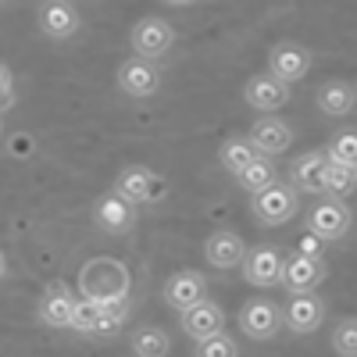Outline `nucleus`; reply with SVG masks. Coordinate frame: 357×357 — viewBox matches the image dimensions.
I'll return each instance as SVG.
<instances>
[{"label":"nucleus","instance_id":"f257e3e1","mask_svg":"<svg viewBox=\"0 0 357 357\" xmlns=\"http://www.w3.org/2000/svg\"><path fill=\"white\" fill-rule=\"evenodd\" d=\"M132 275L118 257H89L79 268V293L89 301H114V296H129Z\"/></svg>","mask_w":357,"mask_h":357},{"label":"nucleus","instance_id":"f03ea898","mask_svg":"<svg viewBox=\"0 0 357 357\" xmlns=\"http://www.w3.org/2000/svg\"><path fill=\"white\" fill-rule=\"evenodd\" d=\"M250 211L268 229L286 225V222H293L296 215H301V193H296L289 183H282V178H275L268 190H261V193L250 197Z\"/></svg>","mask_w":357,"mask_h":357},{"label":"nucleus","instance_id":"7ed1b4c3","mask_svg":"<svg viewBox=\"0 0 357 357\" xmlns=\"http://www.w3.org/2000/svg\"><path fill=\"white\" fill-rule=\"evenodd\" d=\"M118 197H126L129 204L143 207V204H158L165 200L168 186H165V178L154 172V168H146V165H126L122 172L114 175V186H111Z\"/></svg>","mask_w":357,"mask_h":357},{"label":"nucleus","instance_id":"20e7f679","mask_svg":"<svg viewBox=\"0 0 357 357\" xmlns=\"http://www.w3.org/2000/svg\"><path fill=\"white\" fill-rule=\"evenodd\" d=\"M350 225H354V211L340 197H325V200H318L307 211V232L318 236L321 243L343 240V236L350 232Z\"/></svg>","mask_w":357,"mask_h":357},{"label":"nucleus","instance_id":"39448f33","mask_svg":"<svg viewBox=\"0 0 357 357\" xmlns=\"http://www.w3.org/2000/svg\"><path fill=\"white\" fill-rule=\"evenodd\" d=\"M129 43H132V54H136V57L158 61V57H165V54L175 47V29H172L165 18H158V15H146V18H139V22L132 25Z\"/></svg>","mask_w":357,"mask_h":357},{"label":"nucleus","instance_id":"423d86ee","mask_svg":"<svg viewBox=\"0 0 357 357\" xmlns=\"http://www.w3.org/2000/svg\"><path fill=\"white\" fill-rule=\"evenodd\" d=\"M321 321H325V301L307 289V293H289V301L282 307V325L289 333L296 336H311L321 329Z\"/></svg>","mask_w":357,"mask_h":357},{"label":"nucleus","instance_id":"0eeeda50","mask_svg":"<svg viewBox=\"0 0 357 357\" xmlns=\"http://www.w3.org/2000/svg\"><path fill=\"white\" fill-rule=\"evenodd\" d=\"M311 50L301 47V43H275L272 50H268V75L279 79V82H301L307 79L311 72Z\"/></svg>","mask_w":357,"mask_h":357},{"label":"nucleus","instance_id":"6e6552de","mask_svg":"<svg viewBox=\"0 0 357 357\" xmlns=\"http://www.w3.org/2000/svg\"><path fill=\"white\" fill-rule=\"evenodd\" d=\"M243 279L250 282V286H261V289H268V286H279V279H282V250L279 247H272V243H261V247H250L247 254H243Z\"/></svg>","mask_w":357,"mask_h":357},{"label":"nucleus","instance_id":"1a4fd4ad","mask_svg":"<svg viewBox=\"0 0 357 357\" xmlns=\"http://www.w3.org/2000/svg\"><path fill=\"white\" fill-rule=\"evenodd\" d=\"M118 89H122L126 97H154L161 89V68L154 61H146V57H129V61H122V68H118Z\"/></svg>","mask_w":357,"mask_h":357},{"label":"nucleus","instance_id":"9d476101","mask_svg":"<svg viewBox=\"0 0 357 357\" xmlns=\"http://www.w3.org/2000/svg\"><path fill=\"white\" fill-rule=\"evenodd\" d=\"M325 172H329V158H325V151H307L301 158H293V165H289V186L296 193L329 197V190H325Z\"/></svg>","mask_w":357,"mask_h":357},{"label":"nucleus","instance_id":"9b49d317","mask_svg":"<svg viewBox=\"0 0 357 357\" xmlns=\"http://www.w3.org/2000/svg\"><path fill=\"white\" fill-rule=\"evenodd\" d=\"M240 329L243 336L250 340H272L279 333V325H282V311L272 304V301H264V296H250V301L240 307Z\"/></svg>","mask_w":357,"mask_h":357},{"label":"nucleus","instance_id":"f8f14e48","mask_svg":"<svg viewBox=\"0 0 357 357\" xmlns=\"http://www.w3.org/2000/svg\"><path fill=\"white\" fill-rule=\"evenodd\" d=\"M93 222L97 229H104L107 236H126L136 229V204H129L126 197H118L114 190L104 193L93 207Z\"/></svg>","mask_w":357,"mask_h":357},{"label":"nucleus","instance_id":"ddd939ff","mask_svg":"<svg viewBox=\"0 0 357 357\" xmlns=\"http://www.w3.org/2000/svg\"><path fill=\"white\" fill-rule=\"evenodd\" d=\"M72 307H75V293L68 282H50L40 296V304H36V314L40 321L47 325V329H68L72 325Z\"/></svg>","mask_w":357,"mask_h":357},{"label":"nucleus","instance_id":"4468645a","mask_svg":"<svg viewBox=\"0 0 357 357\" xmlns=\"http://www.w3.org/2000/svg\"><path fill=\"white\" fill-rule=\"evenodd\" d=\"M325 257H307V254H289V257H282V286L289 289V293H307V289H314L321 279H325Z\"/></svg>","mask_w":357,"mask_h":357},{"label":"nucleus","instance_id":"2eb2a0df","mask_svg":"<svg viewBox=\"0 0 357 357\" xmlns=\"http://www.w3.org/2000/svg\"><path fill=\"white\" fill-rule=\"evenodd\" d=\"M247 139L254 143V151H257L261 158H279V154H286V151H289V143H293V129L282 122V118L264 114V118H257V122L250 126V136H247Z\"/></svg>","mask_w":357,"mask_h":357},{"label":"nucleus","instance_id":"dca6fc26","mask_svg":"<svg viewBox=\"0 0 357 357\" xmlns=\"http://www.w3.org/2000/svg\"><path fill=\"white\" fill-rule=\"evenodd\" d=\"M243 254H247V243H243V236L232 232V229H218V232H211L204 240V257H207V264H215L218 272L240 268Z\"/></svg>","mask_w":357,"mask_h":357},{"label":"nucleus","instance_id":"f3484780","mask_svg":"<svg viewBox=\"0 0 357 357\" xmlns=\"http://www.w3.org/2000/svg\"><path fill=\"white\" fill-rule=\"evenodd\" d=\"M200 301H207V279L200 272H193V268H183V272H175L165 282V304L172 311H186Z\"/></svg>","mask_w":357,"mask_h":357},{"label":"nucleus","instance_id":"a211bd4d","mask_svg":"<svg viewBox=\"0 0 357 357\" xmlns=\"http://www.w3.org/2000/svg\"><path fill=\"white\" fill-rule=\"evenodd\" d=\"M178 329H183L193 343L204 340V336H215V333L225 329V311L215 301H200L186 311H178Z\"/></svg>","mask_w":357,"mask_h":357},{"label":"nucleus","instance_id":"6ab92c4d","mask_svg":"<svg viewBox=\"0 0 357 357\" xmlns=\"http://www.w3.org/2000/svg\"><path fill=\"white\" fill-rule=\"evenodd\" d=\"M79 8L72 4V0H47V4L40 8V33L50 36V40H68L79 33Z\"/></svg>","mask_w":357,"mask_h":357},{"label":"nucleus","instance_id":"aec40b11","mask_svg":"<svg viewBox=\"0 0 357 357\" xmlns=\"http://www.w3.org/2000/svg\"><path fill=\"white\" fill-rule=\"evenodd\" d=\"M243 97H247V104H250L254 111L272 114V111H279V107L289 104V86L279 82V79H272V75H250Z\"/></svg>","mask_w":357,"mask_h":357},{"label":"nucleus","instance_id":"412c9836","mask_svg":"<svg viewBox=\"0 0 357 357\" xmlns=\"http://www.w3.org/2000/svg\"><path fill=\"white\" fill-rule=\"evenodd\" d=\"M314 104L321 114L329 118H347L357 104V93H354V82L350 79H329L314 89Z\"/></svg>","mask_w":357,"mask_h":357},{"label":"nucleus","instance_id":"4be33fe9","mask_svg":"<svg viewBox=\"0 0 357 357\" xmlns=\"http://www.w3.org/2000/svg\"><path fill=\"white\" fill-rule=\"evenodd\" d=\"M218 158H222V168L232 172V175H240L247 165H254L261 154L254 151V143L247 136H229L222 146H218Z\"/></svg>","mask_w":357,"mask_h":357},{"label":"nucleus","instance_id":"5701e85b","mask_svg":"<svg viewBox=\"0 0 357 357\" xmlns=\"http://www.w3.org/2000/svg\"><path fill=\"white\" fill-rule=\"evenodd\" d=\"M279 178V168H275V161L272 158H257L254 165H247L240 175H236V183H240V190H247L250 197L254 193H261V190H268Z\"/></svg>","mask_w":357,"mask_h":357},{"label":"nucleus","instance_id":"b1692460","mask_svg":"<svg viewBox=\"0 0 357 357\" xmlns=\"http://www.w3.org/2000/svg\"><path fill=\"white\" fill-rule=\"evenodd\" d=\"M172 350V340L165 329H158V325H143V329H136L132 336V354L136 357H168Z\"/></svg>","mask_w":357,"mask_h":357},{"label":"nucleus","instance_id":"393cba45","mask_svg":"<svg viewBox=\"0 0 357 357\" xmlns=\"http://www.w3.org/2000/svg\"><path fill=\"white\" fill-rule=\"evenodd\" d=\"M68 329L82 333V336H97L100 329V301H89V296H75L72 307V325Z\"/></svg>","mask_w":357,"mask_h":357},{"label":"nucleus","instance_id":"a878e982","mask_svg":"<svg viewBox=\"0 0 357 357\" xmlns=\"http://www.w3.org/2000/svg\"><path fill=\"white\" fill-rule=\"evenodd\" d=\"M129 314H132V301L129 296H114V301H100V329H97V336L104 333H118L122 325L129 321Z\"/></svg>","mask_w":357,"mask_h":357},{"label":"nucleus","instance_id":"bb28decb","mask_svg":"<svg viewBox=\"0 0 357 357\" xmlns=\"http://www.w3.org/2000/svg\"><path fill=\"white\" fill-rule=\"evenodd\" d=\"M333 165H347V168H357V136L354 129H340L333 139H329V151H325Z\"/></svg>","mask_w":357,"mask_h":357},{"label":"nucleus","instance_id":"cd10ccee","mask_svg":"<svg viewBox=\"0 0 357 357\" xmlns=\"http://www.w3.org/2000/svg\"><path fill=\"white\" fill-rule=\"evenodd\" d=\"M193 357H240V343H236L225 329L215 336H204L193 347Z\"/></svg>","mask_w":357,"mask_h":357},{"label":"nucleus","instance_id":"c85d7f7f","mask_svg":"<svg viewBox=\"0 0 357 357\" xmlns=\"http://www.w3.org/2000/svg\"><path fill=\"white\" fill-rule=\"evenodd\" d=\"M357 186V168H347V165H333L329 161V172H325V190H329V197H350Z\"/></svg>","mask_w":357,"mask_h":357},{"label":"nucleus","instance_id":"c756f323","mask_svg":"<svg viewBox=\"0 0 357 357\" xmlns=\"http://www.w3.org/2000/svg\"><path fill=\"white\" fill-rule=\"evenodd\" d=\"M333 350L340 357H357V321L354 318H343L333 333Z\"/></svg>","mask_w":357,"mask_h":357},{"label":"nucleus","instance_id":"7c9ffc66","mask_svg":"<svg viewBox=\"0 0 357 357\" xmlns=\"http://www.w3.org/2000/svg\"><path fill=\"white\" fill-rule=\"evenodd\" d=\"M321 250H325V243L318 240V236H311V232H304L301 243H296V254H307V257H325Z\"/></svg>","mask_w":357,"mask_h":357},{"label":"nucleus","instance_id":"2f4dec72","mask_svg":"<svg viewBox=\"0 0 357 357\" xmlns=\"http://www.w3.org/2000/svg\"><path fill=\"white\" fill-rule=\"evenodd\" d=\"M11 86H15V75L8 65H0V107L11 104Z\"/></svg>","mask_w":357,"mask_h":357},{"label":"nucleus","instance_id":"473e14b6","mask_svg":"<svg viewBox=\"0 0 357 357\" xmlns=\"http://www.w3.org/2000/svg\"><path fill=\"white\" fill-rule=\"evenodd\" d=\"M161 4H168V8H190L193 0H161Z\"/></svg>","mask_w":357,"mask_h":357},{"label":"nucleus","instance_id":"72a5a7b5","mask_svg":"<svg viewBox=\"0 0 357 357\" xmlns=\"http://www.w3.org/2000/svg\"><path fill=\"white\" fill-rule=\"evenodd\" d=\"M8 275V257H4V250H0V279Z\"/></svg>","mask_w":357,"mask_h":357},{"label":"nucleus","instance_id":"f704fd0d","mask_svg":"<svg viewBox=\"0 0 357 357\" xmlns=\"http://www.w3.org/2000/svg\"><path fill=\"white\" fill-rule=\"evenodd\" d=\"M0 136H4V122H0Z\"/></svg>","mask_w":357,"mask_h":357}]
</instances>
